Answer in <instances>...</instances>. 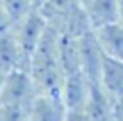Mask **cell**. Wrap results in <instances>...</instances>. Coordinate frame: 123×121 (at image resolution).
Segmentation results:
<instances>
[{
  "instance_id": "d6986e66",
  "label": "cell",
  "mask_w": 123,
  "mask_h": 121,
  "mask_svg": "<svg viewBox=\"0 0 123 121\" xmlns=\"http://www.w3.org/2000/svg\"><path fill=\"white\" fill-rule=\"evenodd\" d=\"M27 121H29V119H27Z\"/></svg>"
},
{
  "instance_id": "ac0fdd59",
  "label": "cell",
  "mask_w": 123,
  "mask_h": 121,
  "mask_svg": "<svg viewBox=\"0 0 123 121\" xmlns=\"http://www.w3.org/2000/svg\"><path fill=\"white\" fill-rule=\"evenodd\" d=\"M31 2H32V6L36 7V9H39V7L45 4V0H31Z\"/></svg>"
},
{
  "instance_id": "8fae6325",
  "label": "cell",
  "mask_w": 123,
  "mask_h": 121,
  "mask_svg": "<svg viewBox=\"0 0 123 121\" xmlns=\"http://www.w3.org/2000/svg\"><path fill=\"white\" fill-rule=\"evenodd\" d=\"M98 84L112 98H120L123 94V61L112 59V57L105 55L104 64H102Z\"/></svg>"
},
{
  "instance_id": "4fadbf2b",
  "label": "cell",
  "mask_w": 123,
  "mask_h": 121,
  "mask_svg": "<svg viewBox=\"0 0 123 121\" xmlns=\"http://www.w3.org/2000/svg\"><path fill=\"white\" fill-rule=\"evenodd\" d=\"M27 119H29L27 110L0 103V121H27Z\"/></svg>"
},
{
  "instance_id": "5bb4252c",
  "label": "cell",
  "mask_w": 123,
  "mask_h": 121,
  "mask_svg": "<svg viewBox=\"0 0 123 121\" xmlns=\"http://www.w3.org/2000/svg\"><path fill=\"white\" fill-rule=\"evenodd\" d=\"M11 27H12V22H11L9 14H7L6 7H4L2 0H0V34H2V32L11 30Z\"/></svg>"
},
{
  "instance_id": "7a4b0ae2",
  "label": "cell",
  "mask_w": 123,
  "mask_h": 121,
  "mask_svg": "<svg viewBox=\"0 0 123 121\" xmlns=\"http://www.w3.org/2000/svg\"><path fill=\"white\" fill-rule=\"evenodd\" d=\"M37 96V89L29 69H14L7 73L0 86V103L27 110L31 109L34 98Z\"/></svg>"
},
{
  "instance_id": "30bf717a",
  "label": "cell",
  "mask_w": 123,
  "mask_h": 121,
  "mask_svg": "<svg viewBox=\"0 0 123 121\" xmlns=\"http://www.w3.org/2000/svg\"><path fill=\"white\" fill-rule=\"evenodd\" d=\"M79 2L89 20L93 30L118 20L116 0H79Z\"/></svg>"
},
{
  "instance_id": "2e32d148",
  "label": "cell",
  "mask_w": 123,
  "mask_h": 121,
  "mask_svg": "<svg viewBox=\"0 0 123 121\" xmlns=\"http://www.w3.org/2000/svg\"><path fill=\"white\" fill-rule=\"evenodd\" d=\"M114 118L116 121H123V94L120 98H114Z\"/></svg>"
},
{
  "instance_id": "e0dca14e",
  "label": "cell",
  "mask_w": 123,
  "mask_h": 121,
  "mask_svg": "<svg viewBox=\"0 0 123 121\" xmlns=\"http://www.w3.org/2000/svg\"><path fill=\"white\" fill-rule=\"evenodd\" d=\"M116 16H118L116 22L123 25V0H116Z\"/></svg>"
},
{
  "instance_id": "9a60e30c",
  "label": "cell",
  "mask_w": 123,
  "mask_h": 121,
  "mask_svg": "<svg viewBox=\"0 0 123 121\" xmlns=\"http://www.w3.org/2000/svg\"><path fill=\"white\" fill-rule=\"evenodd\" d=\"M66 121H91V119L86 116V112L82 109H77V110H68Z\"/></svg>"
},
{
  "instance_id": "7c38bea8",
  "label": "cell",
  "mask_w": 123,
  "mask_h": 121,
  "mask_svg": "<svg viewBox=\"0 0 123 121\" xmlns=\"http://www.w3.org/2000/svg\"><path fill=\"white\" fill-rule=\"evenodd\" d=\"M2 4H4V7H6L7 14H9L12 25L16 22H20L23 16H27L31 11L36 9L31 0H2Z\"/></svg>"
},
{
  "instance_id": "277c9868",
  "label": "cell",
  "mask_w": 123,
  "mask_h": 121,
  "mask_svg": "<svg viewBox=\"0 0 123 121\" xmlns=\"http://www.w3.org/2000/svg\"><path fill=\"white\" fill-rule=\"evenodd\" d=\"M77 52H79V62L82 73L87 77L91 84H98L105 53L102 52L98 39H96L93 30L77 37Z\"/></svg>"
},
{
  "instance_id": "ba28073f",
  "label": "cell",
  "mask_w": 123,
  "mask_h": 121,
  "mask_svg": "<svg viewBox=\"0 0 123 121\" xmlns=\"http://www.w3.org/2000/svg\"><path fill=\"white\" fill-rule=\"evenodd\" d=\"M89 89H91V82L87 80V77L82 71L64 75L61 98L64 100L68 110L82 109L84 103H86L87 94H89Z\"/></svg>"
},
{
  "instance_id": "6da1fadb",
  "label": "cell",
  "mask_w": 123,
  "mask_h": 121,
  "mask_svg": "<svg viewBox=\"0 0 123 121\" xmlns=\"http://www.w3.org/2000/svg\"><path fill=\"white\" fill-rule=\"evenodd\" d=\"M39 12L46 20V25L61 36L80 37L93 30L79 0H45Z\"/></svg>"
},
{
  "instance_id": "5b68a950",
  "label": "cell",
  "mask_w": 123,
  "mask_h": 121,
  "mask_svg": "<svg viewBox=\"0 0 123 121\" xmlns=\"http://www.w3.org/2000/svg\"><path fill=\"white\" fill-rule=\"evenodd\" d=\"M82 110L91 121H116L114 118V98L100 84H91Z\"/></svg>"
},
{
  "instance_id": "3957f363",
  "label": "cell",
  "mask_w": 123,
  "mask_h": 121,
  "mask_svg": "<svg viewBox=\"0 0 123 121\" xmlns=\"http://www.w3.org/2000/svg\"><path fill=\"white\" fill-rule=\"evenodd\" d=\"M46 30V20L43 18V14L39 12V9L31 11L27 16H23L20 22H16L11 27V32L14 36L16 43L20 45V48L23 50V53L31 59L34 50H36L39 39L43 37Z\"/></svg>"
},
{
  "instance_id": "8992f818",
  "label": "cell",
  "mask_w": 123,
  "mask_h": 121,
  "mask_svg": "<svg viewBox=\"0 0 123 121\" xmlns=\"http://www.w3.org/2000/svg\"><path fill=\"white\" fill-rule=\"evenodd\" d=\"M68 107L61 96L39 94L29 109V121H66Z\"/></svg>"
},
{
  "instance_id": "52a82bcc",
  "label": "cell",
  "mask_w": 123,
  "mask_h": 121,
  "mask_svg": "<svg viewBox=\"0 0 123 121\" xmlns=\"http://www.w3.org/2000/svg\"><path fill=\"white\" fill-rule=\"evenodd\" d=\"M31 59L23 53L11 30L0 34V71L11 73L14 69H29Z\"/></svg>"
},
{
  "instance_id": "9c48e42d",
  "label": "cell",
  "mask_w": 123,
  "mask_h": 121,
  "mask_svg": "<svg viewBox=\"0 0 123 121\" xmlns=\"http://www.w3.org/2000/svg\"><path fill=\"white\" fill-rule=\"evenodd\" d=\"M95 36L105 55L123 61V25L118 22L95 29Z\"/></svg>"
}]
</instances>
